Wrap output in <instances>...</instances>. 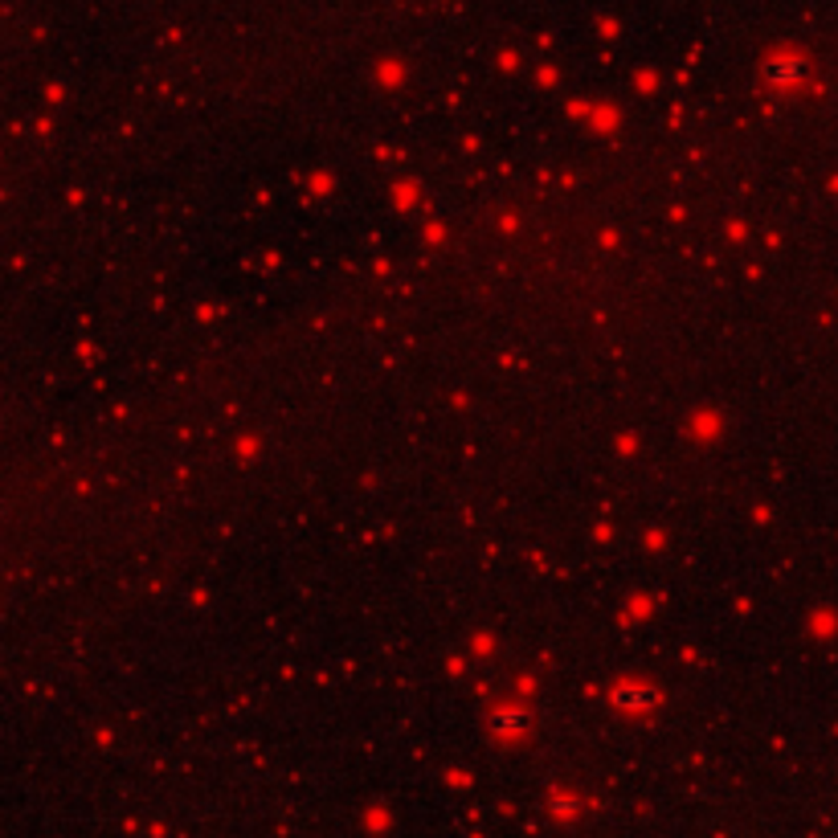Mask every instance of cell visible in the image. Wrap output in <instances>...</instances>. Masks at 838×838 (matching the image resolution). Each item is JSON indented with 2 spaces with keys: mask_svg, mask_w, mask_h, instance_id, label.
<instances>
[{
  "mask_svg": "<svg viewBox=\"0 0 838 838\" xmlns=\"http://www.w3.org/2000/svg\"><path fill=\"white\" fill-rule=\"evenodd\" d=\"M614 699H617V707H630V712H642V707L658 704V696L650 691V687H622Z\"/></svg>",
  "mask_w": 838,
  "mask_h": 838,
  "instance_id": "2",
  "label": "cell"
},
{
  "mask_svg": "<svg viewBox=\"0 0 838 838\" xmlns=\"http://www.w3.org/2000/svg\"><path fill=\"white\" fill-rule=\"evenodd\" d=\"M802 74H806V66H802L798 58H773V61L761 66V78H765L769 86H786V91L802 78Z\"/></svg>",
  "mask_w": 838,
  "mask_h": 838,
  "instance_id": "1",
  "label": "cell"
},
{
  "mask_svg": "<svg viewBox=\"0 0 838 838\" xmlns=\"http://www.w3.org/2000/svg\"><path fill=\"white\" fill-rule=\"evenodd\" d=\"M491 728L496 732H515V728H524V712H499V716H491Z\"/></svg>",
  "mask_w": 838,
  "mask_h": 838,
  "instance_id": "3",
  "label": "cell"
}]
</instances>
